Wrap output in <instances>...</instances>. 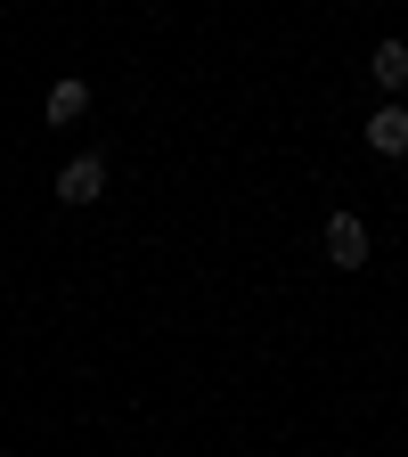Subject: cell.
<instances>
[{
    "label": "cell",
    "mask_w": 408,
    "mask_h": 457,
    "mask_svg": "<svg viewBox=\"0 0 408 457\" xmlns=\"http://www.w3.org/2000/svg\"><path fill=\"white\" fill-rule=\"evenodd\" d=\"M327 262L335 270H368V220L360 212H335L327 220Z\"/></svg>",
    "instance_id": "cell-1"
},
{
    "label": "cell",
    "mask_w": 408,
    "mask_h": 457,
    "mask_svg": "<svg viewBox=\"0 0 408 457\" xmlns=\"http://www.w3.org/2000/svg\"><path fill=\"white\" fill-rule=\"evenodd\" d=\"M106 196V155H74L57 171V204H98Z\"/></svg>",
    "instance_id": "cell-2"
},
{
    "label": "cell",
    "mask_w": 408,
    "mask_h": 457,
    "mask_svg": "<svg viewBox=\"0 0 408 457\" xmlns=\"http://www.w3.org/2000/svg\"><path fill=\"white\" fill-rule=\"evenodd\" d=\"M82 114H90V82H82V74H57V82H49V123L66 131V123H82Z\"/></svg>",
    "instance_id": "cell-3"
},
{
    "label": "cell",
    "mask_w": 408,
    "mask_h": 457,
    "mask_svg": "<svg viewBox=\"0 0 408 457\" xmlns=\"http://www.w3.org/2000/svg\"><path fill=\"white\" fill-rule=\"evenodd\" d=\"M368 147L376 155H408V106H376L368 114Z\"/></svg>",
    "instance_id": "cell-4"
},
{
    "label": "cell",
    "mask_w": 408,
    "mask_h": 457,
    "mask_svg": "<svg viewBox=\"0 0 408 457\" xmlns=\"http://www.w3.org/2000/svg\"><path fill=\"white\" fill-rule=\"evenodd\" d=\"M376 90H408V41H376Z\"/></svg>",
    "instance_id": "cell-5"
}]
</instances>
